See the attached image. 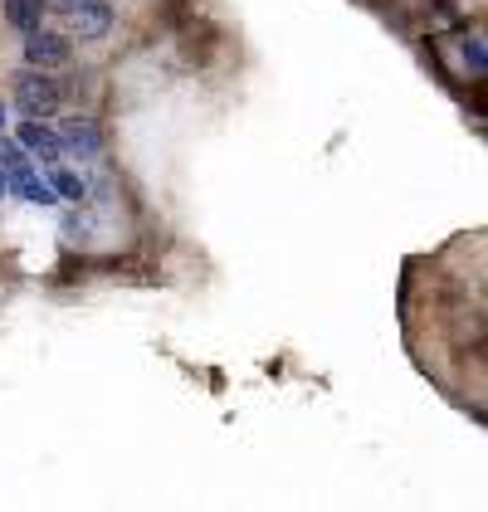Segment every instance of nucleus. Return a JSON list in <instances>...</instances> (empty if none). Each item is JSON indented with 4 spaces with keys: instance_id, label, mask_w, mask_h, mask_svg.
I'll list each match as a JSON object with an SVG mask.
<instances>
[{
    "instance_id": "nucleus-1",
    "label": "nucleus",
    "mask_w": 488,
    "mask_h": 512,
    "mask_svg": "<svg viewBox=\"0 0 488 512\" xmlns=\"http://www.w3.org/2000/svg\"><path fill=\"white\" fill-rule=\"evenodd\" d=\"M20 59H25V69H64L69 59H74V35L69 30H30V35H20Z\"/></svg>"
},
{
    "instance_id": "nucleus-2",
    "label": "nucleus",
    "mask_w": 488,
    "mask_h": 512,
    "mask_svg": "<svg viewBox=\"0 0 488 512\" xmlns=\"http://www.w3.org/2000/svg\"><path fill=\"white\" fill-rule=\"evenodd\" d=\"M59 79L49 74V69H20V79H15V108H20V118H49L54 108H59Z\"/></svg>"
},
{
    "instance_id": "nucleus-3",
    "label": "nucleus",
    "mask_w": 488,
    "mask_h": 512,
    "mask_svg": "<svg viewBox=\"0 0 488 512\" xmlns=\"http://www.w3.org/2000/svg\"><path fill=\"white\" fill-rule=\"evenodd\" d=\"M69 15V35L79 44H98L113 35V25H118V5H108V0H79L74 10H64Z\"/></svg>"
},
{
    "instance_id": "nucleus-4",
    "label": "nucleus",
    "mask_w": 488,
    "mask_h": 512,
    "mask_svg": "<svg viewBox=\"0 0 488 512\" xmlns=\"http://www.w3.org/2000/svg\"><path fill=\"white\" fill-rule=\"evenodd\" d=\"M15 142L30 152V157L40 161V166H54V161H64V142H59V127L49 118H20L15 127Z\"/></svg>"
},
{
    "instance_id": "nucleus-5",
    "label": "nucleus",
    "mask_w": 488,
    "mask_h": 512,
    "mask_svg": "<svg viewBox=\"0 0 488 512\" xmlns=\"http://www.w3.org/2000/svg\"><path fill=\"white\" fill-rule=\"evenodd\" d=\"M59 142H64V157L88 166V161H98V152H103V127L93 118H64L59 122Z\"/></svg>"
},
{
    "instance_id": "nucleus-6",
    "label": "nucleus",
    "mask_w": 488,
    "mask_h": 512,
    "mask_svg": "<svg viewBox=\"0 0 488 512\" xmlns=\"http://www.w3.org/2000/svg\"><path fill=\"white\" fill-rule=\"evenodd\" d=\"M10 196L25 200V205H40V210L64 205V200H59V191L49 186V176H44L40 166H20V171H10Z\"/></svg>"
},
{
    "instance_id": "nucleus-7",
    "label": "nucleus",
    "mask_w": 488,
    "mask_h": 512,
    "mask_svg": "<svg viewBox=\"0 0 488 512\" xmlns=\"http://www.w3.org/2000/svg\"><path fill=\"white\" fill-rule=\"evenodd\" d=\"M44 176H49V186L59 191V200H69V205H83V200H88V176H83L79 166L54 161V166H44Z\"/></svg>"
},
{
    "instance_id": "nucleus-8",
    "label": "nucleus",
    "mask_w": 488,
    "mask_h": 512,
    "mask_svg": "<svg viewBox=\"0 0 488 512\" xmlns=\"http://www.w3.org/2000/svg\"><path fill=\"white\" fill-rule=\"evenodd\" d=\"M44 20H49V0H5V25L10 30L30 35V30H40Z\"/></svg>"
},
{
    "instance_id": "nucleus-9",
    "label": "nucleus",
    "mask_w": 488,
    "mask_h": 512,
    "mask_svg": "<svg viewBox=\"0 0 488 512\" xmlns=\"http://www.w3.org/2000/svg\"><path fill=\"white\" fill-rule=\"evenodd\" d=\"M464 64H469V74H488V44L484 40L464 44Z\"/></svg>"
},
{
    "instance_id": "nucleus-10",
    "label": "nucleus",
    "mask_w": 488,
    "mask_h": 512,
    "mask_svg": "<svg viewBox=\"0 0 488 512\" xmlns=\"http://www.w3.org/2000/svg\"><path fill=\"white\" fill-rule=\"evenodd\" d=\"M79 0H49V10H74Z\"/></svg>"
},
{
    "instance_id": "nucleus-11",
    "label": "nucleus",
    "mask_w": 488,
    "mask_h": 512,
    "mask_svg": "<svg viewBox=\"0 0 488 512\" xmlns=\"http://www.w3.org/2000/svg\"><path fill=\"white\" fill-rule=\"evenodd\" d=\"M10 196V176H5V166H0V200Z\"/></svg>"
},
{
    "instance_id": "nucleus-12",
    "label": "nucleus",
    "mask_w": 488,
    "mask_h": 512,
    "mask_svg": "<svg viewBox=\"0 0 488 512\" xmlns=\"http://www.w3.org/2000/svg\"><path fill=\"white\" fill-rule=\"evenodd\" d=\"M5 122H10V108H5V103H0V132H5Z\"/></svg>"
}]
</instances>
